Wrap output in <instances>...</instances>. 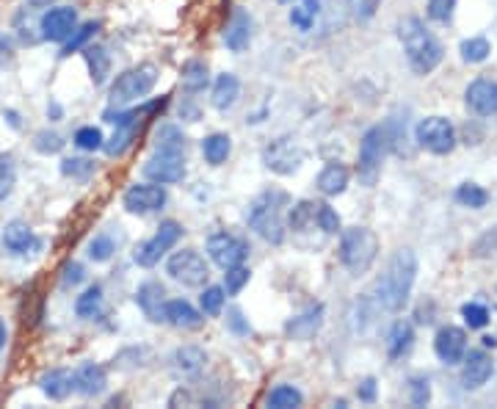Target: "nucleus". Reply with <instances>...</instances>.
<instances>
[{
    "mask_svg": "<svg viewBox=\"0 0 497 409\" xmlns=\"http://www.w3.org/2000/svg\"><path fill=\"white\" fill-rule=\"evenodd\" d=\"M415 279H417V255L412 249H398L392 251L387 268L376 279L373 296L387 312H401L412 296Z\"/></svg>",
    "mask_w": 497,
    "mask_h": 409,
    "instance_id": "obj_1",
    "label": "nucleus"
},
{
    "mask_svg": "<svg viewBox=\"0 0 497 409\" xmlns=\"http://www.w3.org/2000/svg\"><path fill=\"white\" fill-rule=\"evenodd\" d=\"M398 37H401L409 67L417 75H428L442 64L445 50H442L440 39L425 28V22L420 17H407V20L398 22Z\"/></svg>",
    "mask_w": 497,
    "mask_h": 409,
    "instance_id": "obj_2",
    "label": "nucleus"
},
{
    "mask_svg": "<svg viewBox=\"0 0 497 409\" xmlns=\"http://www.w3.org/2000/svg\"><path fill=\"white\" fill-rule=\"evenodd\" d=\"M290 205V197L279 188H269L252 200L246 210L249 227L269 243H282L285 241V208Z\"/></svg>",
    "mask_w": 497,
    "mask_h": 409,
    "instance_id": "obj_3",
    "label": "nucleus"
},
{
    "mask_svg": "<svg viewBox=\"0 0 497 409\" xmlns=\"http://www.w3.org/2000/svg\"><path fill=\"white\" fill-rule=\"evenodd\" d=\"M379 258V238L371 227H348L340 235V263L348 274L362 277Z\"/></svg>",
    "mask_w": 497,
    "mask_h": 409,
    "instance_id": "obj_4",
    "label": "nucleus"
},
{
    "mask_svg": "<svg viewBox=\"0 0 497 409\" xmlns=\"http://www.w3.org/2000/svg\"><path fill=\"white\" fill-rule=\"evenodd\" d=\"M390 147V136L384 124H376L359 141V158H356V177L364 188H373L381 175V161Z\"/></svg>",
    "mask_w": 497,
    "mask_h": 409,
    "instance_id": "obj_5",
    "label": "nucleus"
},
{
    "mask_svg": "<svg viewBox=\"0 0 497 409\" xmlns=\"http://www.w3.org/2000/svg\"><path fill=\"white\" fill-rule=\"evenodd\" d=\"M158 83V70L155 64H141V67H133L127 72H122L114 86H111V103L114 106H130L155 89Z\"/></svg>",
    "mask_w": 497,
    "mask_h": 409,
    "instance_id": "obj_6",
    "label": "nucleus"
},
{
    "mask_svg": "<svg viewBox=\"0 0 497 409\" xmlns=\"http://www.w3.org/2000/svg\"><path fill=\"white\" fill-rule=\"evenodd\" d=\"M415 141L431 155H450L456 149V128L448 116H425L417 122Z\"/></svg>",
    "mask_w": 497,
    "mask_h": 409,
    "instance_id": "obj_7",
    "label": "nucleus"
},
{
    "mask_svg": "<svg viewBox=\"0 0 497 409\" xmlns=\"http://www.w3.org/2000/svg\"><path fill=\"white\" fill-rule=\"evenodd\" d=\"M166 274L185 288H205L210 279V268H208L205 258L193 249L175 251V255L166 260Z\"/></svg>",
    "mask_w": 497,
    "mask_h": 409,
    "instance_id": "obj_8",
    "label": "nucleus"
},
{
    "mask_svg": "<svg viewBox=\"0 0 497 409\" xmlns=\"http://www.w3.org/2000/svg\"><path fill=\"white\" fill-rule=\"evenodd\" d=\"M262 164L274 175H293L304 164V147L293 136H279L262 147Z\"/></svg>",
    "mask_w": 497,
    "mask_h": 409,
    "instance_id": "obj_9",
    "label": "nucleus"
},
{
    "mask_svg": "<svg viewBox=\"0 0 497 409\" xmlns=\"http://www.w3.org/2000/svg\"><path fill=\"white\" fill-rule=\"evenodd\" d=\"M180 235H183V225L180 222H175V218H169V222H160L155 235L147 238L144 243H139L136 255H133V258H136V263L141 268H152L155 263H160V258L166 255V251H169L180 241Z\"/></svg>",
    "mask_w": 497,
    "mask_h": 409,
    "instance_id": "obj_10",
    "label": "nucleus"
},
{
    "mask_svg": "<svg viewBox=\"0 0 497 409\" xmlns=\"http://www.w3.org/2000/svg\"><path fill=\"white\" fill-rule=\"evenodd\" d=\"M122 205L127 213L147 216V213H155L166 205V192L160 183H136L124 192Z\"/></svg>",
    "mask_w": 497,
    "mask_h": 409,
    "instance_id": "obj_11",
    "label": "nucleus"
},
{
    "mask_svg": "<svg viewBox=\"0 0 497 409\" xmlns=\"http://www.w3.org/2000/svg\"><path fill=\"white\" fill-rule=\"evenodd\" d=\"M208 255L216 266L229 268V266H238V263L246 260L249 243L241 241L238 235H232V233H213L208 238Z\"/></svg>",
    "mask_w": 497,
    "mask_h": 409,
    "instance_id": "obj_12",
    "label": "nucleus"
},
{
    "mask_svg": "<svg viewBox=\"0 0 497 409\" xmlns=\"http://www.w3.org/2000/svg\"><path fill=\"white\" fill-rule=\"evenodd\" d=\"M144 177L160 185H172L185 177V158L183 152H155L144 164Z\"/></svg>",
    "mask_w": 497,
    "mask_h": 409,
    "instance_id": "obj_13",
    "label": "nucleus"
},
{
    "mask_svg": "<svg viewBox=\"0 0 497 409\" xmlns=\"http://www.w3.org/2000/svg\"><path fill=\"white\" fill-rule=\"evenodd\" d=\"M78 28V12L73 6H53L42 14L39 20V30L42 39L47 42H66L73 37V30Z\"/></svg>",
    "mask_w": 497,
    "mask_h": 409,
    "instance_id": "obj_14",
    "label": "nucleus"
},
{
    "mask_svg": "<svg viewBox=\"0 0 497 409\" xmlns=\"http://www.w3.org/2000/svg\"><path fill=\"white\" fill-rule=\"evenodd\" d=\"M492 373H494V360L484 349L464 354V360H461V385H464V390L484 388L492 379Z\"/></svg>",
    "mask_w": 497,
    "mask_h": 409,
    "instance_id": "obj_15",
    "label": "nucleus"
},
{
    "mask_svg": "<svg viewBox=\"0 0 497 409\" xmlns=\"http://www.w3.org/2000/svg\"><path fill=\"white\" fill-rule=\"evenodd\" d=\"M434 352L440 357V362L445 365H458L467 354V332L461 327H442L434 337Z\"/></svg>",
    "mask_w": 497,
    "mask_h": 409,
    "instance_id": "obj_16",
    "label": "nucleus"
},
{
    "mask_svg": "<svg viewBox=\"0 0 497 409\" xmlns=\"http://www.w3.org/2000/svg\"><path fill=\"white\" fill-rule=\"evenodd\" d=\"M0 243H4V249L14 258H28L42 246L37 233H33L25 222H9L4 227V235H0Z\"/></svg>",
    "mask_w": 497,
    "mask_h": 409,
    "instance_id": "obj_17",
    "label": "nucleus"
},
{
    "mask_svg": "<svg viewBox=\"0 0 497 409\" xmlns=\"http://www.w3.org/2000/svg\"><path fill=\"white\" fill-rule=\"evenodd\" d=\"M464 100H467V108L478 116H494L497 114V81L489 78H478L467 86L464 91Z\"/></svg>",
    "mask_w": 497,
    "mask_h": 409,
    "instance_id": "obj_18",
    "label": "nucleus"
},
{
    "mask_svg": "<svg viewBox=\"0 0 497 409\" xmlns=\"http://www.w3.org/2000/svg\"><path fill=\"white\" fill-rule=\"evenodd\" d=\"M163 321L177 327V329L193 332V329H202L205 312L196 310L193 304H188L185 299H166V304H163Z\"/></svg>",
    "mask_w": 497,
    "mask_h": 409,
    "instance_id": "obj_19",
    "label": "nucleus"
},
{
    "mask_svg": "<svg viewBox=\"0 0 497 409\" xmlns=\"http://www.w3.org/2000/svg\"><path fill=\"white\" fill-rule=\"evenodd\" d=\"M249 42H252V17L244 9H238L224 25V45L232 53H244L249 47Z\"/></svg>",
    "mask_w": 497,
    "mask_h": 409,
    "instance_id": "obj_20",
    "label": "nucleus"
},
{
    "mask_svg": "<svg viewBox=\"0 0 497 409\" xmlns=\"http://www.w3.org/2000/svg\"><path fill=\"white\" fill-rule=\"evenodd\" d=\"M321 327H323V304H315V307H307L302 316L290 319L287 327H285V332L293 340H310V337L318 335Z\"/></svg>",
    "mask_w": 497,
    "mask_h": 409,
    "instance_id": "obj_21",
    "label": "nucleus"
},
{
    "mask_svg": "<svg viewBox=\"0 0 497 409\" xmlns=\"http://www.w3.org/2000/svg\"><path fill=\"white\" fill-rule=\"evenodd\" d=\"M106 385H108V376H106V371L99 368L97 362H83L78 371H75V390L81 393V396H99L106 390Z\"/></svg>",
    "mask_w": 497,
    "mask_h": 409,
    "instance_id": "obj_22",
    "label": "nucleus"
},
{
    "mask_svg": "<svg viewBox=\"0 0 497 409\" xmlns=\"http://www.w3.org/2000/svg\"><path fill=\"white\" fill-rule=\"evenodd\" d=\"M238 98H241V81L232 72L219 75L216 83H213V98H210L213 108L216 111H229L232 106L238 103Z\"/></svg>",
    "mask_w": 497,
    "mask_h": 409,
    "instance_id": "obj_23",
    "label": "nucleus"
},
{
    "mask_svg": "<svg viewBox=\"0 0 497 409\" xmlns=\"http://www.w3.org/2000/svg\"><path fill=\"white\" fill-rule=\"evenodd\" d=\"M39 388L47 398L53 401H64L75 390V373L64 371V368H56V371H47L42 379H39Z\"/></svg>",
    "mask_w": 497,
    "mask_h": 409,
    "instance_id": "obj_24",
    "label": "nucleus"
},
{
    "mask_svg": "<svg viewBox=\"0 0 497 409\" xmlns=\"http://www.w3.org/2000/svg\"><path fill=\"white\" fill-rule=\"evenodd\" d=\"M348 180H351V175H348V169L343 164H338V161L326 164L321 169V175H318V192L323 197H338V194H343L348 188Z\"/></svg>",
    "mask_w": 497,
    "mask_h": 409,
    "instance_id": "obj_25",
    "label": "nucleus"
},
{
    "mask_svg": "<svg viewBox=\"0 0 497 409\" xmlns=\"http://www.w3.org/2000/svg\"><path fill=\"white\" fill-rule=\"evenodd\" d=\"M415 345V329L409 321H395L390 335H387V357L390 360H401L412 352Z\"/></svg>",
    "mask_w": 497,
    "mask_h": 409,
    "instance_id": "obj_26",
    "label": "nucleus"
},
{
    "mask_svg": "<svg viewBox=\"0 0 497 409\" xmlns=\"http://www.w3.org/2000/svg\"><path fill=\"white\" fill-rule=\"evenodd\" d=\"M136 302L141 304V310L147 312V319L152 321H163V304H166V288L160 282H144L136 294Z\"/></svg>",
    "mask_w": 497,
    "mask_h": 409,
    "instance_id": "obj_27",
    "label": "nucleus"
},
{
    "mask_svg": "<svg viewBox=\"0 0 497 409\" xmlns=\"http://www.w3.org/2000/svg\"><path fill=\"white\" fill-rule=\"evenodd\" d=\"M208 365V354L199 349V345H180L175 352V368L183 376H199Z\"/></svg>",
    "mask_w": 497,
    "mask_h": 409,
    "instance_id": "obj_28",
    "label": "nucleus"
},
{
    "mask_svg": "<svg viewBox=\"0 0 497 409\" xmlns=\"http://www.w3.org/2000/svg\"><path fill=\"white\" fill-rule=\"evenodd\" d=\"M141 124H144V119L127 122V124H116V133H114V139L106 144V152L111 155V158H119V155H124V152L133 147V141L139 139Z\"/></svg>",
    "mask_w": 497,
    "mask_h": 409,
    "instance_id": "obj_29",
    "label": "nucleus"
},
{
    "mask_svg": "<svg viewBox=\"0 0 497 409\" xmlns=\"http://www.w3.org/2000/svg\"><path fill=\"white\" fill-rule=\"evenodd\" d=\"M83 58H86V67H89L91 81H94L97 86L106 83L108 75H111V55H108V50L99 47V45H94V47H86V50H83Z\"/></svg>",
    "mask_w": 497,
    "mask_h": 409,
    "instance_id": "obj_30",
    "label": "nucleus"
},
{
    "mask_svg": "<svg viewBox=\"0 0 497 409\" xmlns=\"http://www.w3.org/2000/svg\"><path fill=\"white\" fill-rule=\"evenodd\" d=\"M210 83V75H208V64L205 61H185L183 64V89L188 94H199L205 91V86Z\"/></svg>",
    "mask_w": 497,
    "mask_h": 409,
    "instance_id": "obj_31",
    "label": "nucleus"
},
{
    "mask_svg": "<svg viewBox=\"0 0 497 409\" xmlns=\"http://www.w3.org/2000/svg\"><path fill=\"white\" fill-rule=\"evenodd\" d=\"M232 152V139L227 133H210L205 141H202V155L210 166H221Z\"/></svg>",
    "mask_w": 497,
    "mask_h": 409,
    "instance_id": "obj_32",
    "label": "nucleus"
},
{
    "mask_svg": "<svg viewBox=\"0 0 497 409\" xmlns=\"http://www.w3.org/2000/svg\"><path fill=\"white\" fill-rule=\"evenodd\" d=\"M103 304H106V299H103V288L99 285H91V288H86L81 296H78V302H75V312L83 319V321H91V319H97L99 312H103Z\"/></svg>",
    "mask_w": 497,
    "mask_h": 409,
    "instance_id": "obj_33",
    "label": "nucleus"
},
{
    "mask_svg": "<svg viewBox=\"0 0 497 409\" xmlns=\"http://www.w3.org/2000/svg\"><path fill=\"white\" fill-rule=\"evenodd\" d=\"M318 12H321V0H298V4L290 9V25L296 30H302V34H307V30L315 25Z\"/></svg>",
    "mask_w": 497,
    "mask_h": 409,
    "instance_id": "obj_34",
    "label": "nucleus"
},
{
    "mask_svg": "<svg viewBox=\"0 0 497 409\" xmlns=\"http://www.w3.org/2000/svg\"><path fill=\"white\" fill-rule=\"evenodd\" d=\"M315 213H318V205L310 202V200H302L296 202L287 213V225L296 230V233H307L313 225H315Z\"/></svg>",
    "mask_w": 497,
    "mask_h": 409,
    "instance_id": "obj_35",
    "label": "nucleus"
},
{
    "mask_svg": "<svg viewBox=\"0 0 497 409\" xmlns=\"http://www.w3.org/2000/svg\"><path fill=\"white\" fill-rule=\"evenodd\" d=\"M302 401H304L302 390L293 385H277L269 396H265V404L271 409H296V406H302Z\"/></svg>",
    "mask_w": 497,
    "mask_h": 409,
    "instance_id": "obj_36",
    "label": "nucleus"
},
{
    "mask_svg": "<svg viewBox=\"0 0 497 409\" xmlns=\"http://www.w3.org/2000/svg\"><path fill=\"white\" fill-rule=\"evenodd\" d=\"M155 147L160 152H185V133L177 124H160L155 133Z\"/></svg>",
    "mask_w": 497,
    "mask_h": 409,
    "instance_id": "obj_37",
    "label": "nucleus"
},
{
    "mask_svg": "<svg viewBox=\"0 0 497 409\" xmlns=\"http://www.w3.org/2000/svg\"><path fill=\"white\" fill-rule=\"evenodd\" d=\"M456 202H458V205H464V208L481 210V208H486L489 194L484 192L481 185H476V183H461V185L456 188Z\"/></svg>",
    "mask_w": 497,
    "mask_h": 409,
    "instance_id": "obj_38",
    "label": "nucleus"
},
{
    "mask_svg": "<svg viewBox=\"0 0 497 409\" xmlns=\"http://www.w3.org/2000/svg\"><path fill=\"white\" fill-rule=\"evenodd\" d=\"M99 30V22H83V25H78L75 30H73V37L64 42V47H61V55H73V53H78L81 47H86V42L97 34Z\"/></svg>",
    "mask_w": 497,
    "mask_h": 409,
    "instance_id": "obj_39",
    "label": "nucleus"
},
{
    "mask_svg": "<svg viewBox=\"0 0 497 409\" xmlns=\"http://www.w3.org/2000/svg\"><path fill=\"white\" fill-rule=\"evenodd\" d=\"M249 279H252V271L244 263L229 266V268H224V291L229 296H236V294H241L249 285Z\"/></svg>",
    "mask_w": 497,
    "mask_h": 409,
    "instance_id": "obj_40",
    "label": "nucleus"
},
{
    "mask_svg": "<svg viewBox=\"0 0 497 409\" xmlns=\"http://www.w3.org/2000/svg\"><path fill=\"white\" fill-rule=\"evenodd\" d=\"M458 50H461V58L467 61V64H481V61L489 58L492 45L484 37H473V39H464Z\"/></svg>",
    "mask_w": 497,
    "mask_h": 409,
    "instance_id": "obj_41",
    "label": "nucleus"
},
{
    "mask_svg": "<svg viewBox=\"0 0 497 409\" xmlns=\"http://www.w3.org/2000/svg\"><path fill=\"white\" fill-rule=\"evenodd\" d=\"M14 183H17V166L12 155L0 152V202H6L14 192Z\"/></svg>",
    "mask_w": 497,
    "mask_h": 409,
    "instance_id": "obj_42",
    "label": "nucleus"
},
{
    "mask_svg": "<svg viewBox=\"0 0 497 409\" xmlns=\"http://www.w3.org/2000/svg\"><path fill=\"white\" fill-rule=\"evenodd\" d=\"M97 172V164L89 158H64L61 161V175L64 177H73V180H89Z\"/></svg>",
    "mask_w": 497,
    "mask_h": 409,
    "instance_id": "obj_43",
    "label": "nucleus"
},
{
    "mask_svg": "<svg viewBox=\"0 0 497 409\" xmlns=\"http://www.w3.org/2000/svg\"><path fill=\"white\" fill-rule=\"evenodd\" d=\"M114 251H116V243L111 235H94L91 243H89V260L94 263H108L114 258Z\"/></svg>",
    "mask_w": 497,
    "mask_h": 409,
    "instance_id": "obj_44",
    "label": "nucleus"
},
{
    "mask_svg": "<svg viewBox=\"0 0 497 409\" xmlns=\"http://www.w3.org/2000/svg\"><path fill=\"white\" fill-rule=\"evenodd\" d=\"M461 319L470 329H484L489 324V310L481 302H467V304H461Z\"/></svg>",
    "mask_w": 497,
    "mask_h": 409,
    "instance_id": "obj_45",
    "label": "nucleus"
},
{
    "mask_svg": "<svg viewBox=\"0 0 497 409\" xmlns=\"http://www.w3.org/2000/svg\"><path fill=\"white\" fill-rule=\"evenodd\" d=\"M224 299H227V291L219 288V285H208L199 296V307H202L205 316H219L221 307H224Z\"/></svg>",
    "mask_w": 497,
    "mask_h": 409,
    "instance_id": "obj_46",
    "label": "nucleus"
},
{
    "mask_svg": "<svg viewBox=\"0 0 497 409\" xmlns=\"http://www.w3.org/2000/svg\"><path fill=\"white\" fill-rule=\"evenodd\" d=\"M75 144L86 152H94L99 147H106V139H103V131L94 128V124H86V128H81L75 133Z\"/></svg>",
    "mask_w": 497,
    "mask_h": 409,
    "instance_id": "obj_47",
    "label": "nucleus"
},
{
    "mask_svg": "<svg viewBox=\"0 0 497 409\" xmlns=\"http://www.w3.org/2000/svg\"><path fill=\"white\" fill-rule=\"evenodd\" d=\"M428 401H431L428 376H412L409 379V404L412 406H428Z\"/></svg>",
    "mask_w": 497,
    "mask_h": 409,
    "instance_id": "obj_48",
    "label": "nucleus"
},
{
    "mask_svg": "<svg viewBox=\"0 0 497 409\" xmlns=\"http://www.w3.org/2000/svg\"><path fill=\"white\" fill-rule=\"evenodd\" d=\"M315 225L326 233V235H335L340 233V216L331 205H318V213H315Z\"/></svg>",
    "mask_w": 497,
    "mask_h": 409,
    "instance_id": "obj_49",
    "label": "nucleus"
},
{
    "mask_svg": "<svg viewBox=\"0 0 497 409\" xmlns=\"http://www.w3.org/2000/svg\"><path fill=\"white\" fill-rule=\"evenodd\" d=\"M64 144L66 141L56 131H39L37 136H33V147H37V152H42V155H56L64 149Z\"/></svg>",
    "mask_w": 497,
    "mask_h": 409,
    "instance_id": "obj_50",
    "label": "nucleus"
},
{
    "mask_svg": "<svg viewBox=\"0 0 497 409\" xmlns=\"http://www.w3.org/2000/svg\"><path fill=\"white\" fill-rule=\"evenodd\" d=\"M425 12L434 22H450L456 12V0H428Z\"/></svg>",
    "mask_w": 497,
    "mask_h": 409,
    "instance_id": "obj_51",
    "label": "nucleus"
},
{
    "mask_svg": "<svg viewBox=\"0 0 497 409\" xmlns=\"http://www.w3.org/2000/svg\"><path fill=\"white\" fill-rule=\"evenodd\" d=\"M83 279H86V268L81 263H75V260L64 263V268H61V285L64 288H75V285H81Z\"/></svg>",
    "mask_w": 497,
    "mask_h": 409,
    "instance_id": "obj_52",
    "label": "nucleus"
},
{
    "mask_svg": "<svg viewBox=\"0 0 497 409\" xmlns=\"http://www.w3.org/2000/svg\"><path fill=\"white\" fill-rule=\"evenodd\" d=\"M14 61V39L0 34V70H4L6 64H12Z\"/></svg>",
    "mask_w": 497,
    "mask_h": 409,
    "instance_id": "obj_53",
    "label": "nucleus"
},
{
    "mask_svg": "<svg viewBox=\"0 0 497 409\" xmlns=\"http://www.w3.org/2000/svg\"><path fill=\"white\" fill-rule=\"evenodd\" d=\"M356 396H359V401H364V404H373V401H376V379H373V376H368V379H364V382L356 388Z\"/></svg>",
    "mask_w": 497,
    "mask_h": 409,
    "instance_id": "obj_54",
    "label": "nucleus"
},
{
    "mask_svg": "<svg viewBox=\"0 0 497 409\" xmlns=\"http://www.w3.org/2000/svg\"><path fill=\"white\" fill-rule=\"evenodd\" d=\"M180 116H183L185 122H199V108H196L193 103H183V106H180Z\"/></svg>",
    "mask_w": 497,
    "mask_h": 409,
    "instance_id": "obj_55",
    "label": "nucleus"
},
{
    "mask_svg": "<svg viewBox=\"0 0 497 409\" xmlns=\"http://www.w3.org/2000/svg\"><path fill=\"white\" fill-rule=\"evenodd\" d=\"M241 319H244L241 312H238V310H232V312H229V327H232V329H238V332H249V327H246Z\"/></svg>",
    "mask_w": 497,
    "mask_h": 409,
    "instance_id": "obj_56",
    "label": "nucleus"
},
{
    "mask_svg": "<svg viewBox=\"0 0 497 409\" xmlns=\"http://www.w3.org/2000/svg\"><path fill=\"white\" fill-rule=\"evenodd\" d=\"M6 349V324H4V319H0V352Z\"/></svg>",
    "mask_w": 497,
    "mask_h": 409,
    "instance_id": "obj_57",
    "label": "nucleus"
},
{
    "mask_svg": "<svg viewBox=\"0 0 497 409\" xmlns=\"http://www.w3.org/2000/svg\"><path fill=\"white\" fill-rule=\"evenodd\" d=\"M4 116H9V122H12V128H20V116H17L14 111H4Z\"/></svg>",
    "mask_w": 497,
    "mask_h": 409,
    "instance_id": "obj_58",
    "label": "nucleus"
},
{
    "mask_svg": "<svg viewBox=\"0 0 497 409\" xmlns=\"http://www.w3.org/2000/svg\"><path fill=\"white\" fill-rule=\"evenodd\" d=\"M47 114L58 119V116H61V106H56V103H50V106H47Z\"/></svg>",
    "mask_w": 497,
    "mask_h": 409,
    "instance_id": "obj_59",
    "label": "nucleus"
},
{
    "mask_svg": "<svg viewBox=\"0 0 497 409\" xmlns=\"http://www.w3.org/2000/svg\"><path fill=\"white\" fill-rule=\"evenodd\" d=\"M30 4H33V6H50L53 0H30Z\"/></svg>",
    "mask_w": 497,
    "mask_h": 409,
    "instance_id": "obj_60",
    "label": "nucleus"
},
{
    "mask_svg": "<svg viewBox=\"0 0 497 409\" xmlns=\"http://www.w3.org/2000/svg\"><path fill=\"white\" fill-rule=\"evenodd\" d=\"M484 345H486V349H489V345H492V349H494V345H497V340H494V337H484Z\"/></svg>",
    "mask_w": 497,
    "mask_h": 409,
    "instance_id": "obj_61",
    "label": "nucleus"
},
{
    "mask_svg": "<svg viewBox=\"0 0 497 409\" xmlns=\"http://www.w3.org/2000/svg\"><path fill=\"white\" fill-rule=\"evenodd\" d=\"M279 4H293V0H279Z\"/></svg>",
    "mask_w": 497,
    "mask_h": 409,
    "instance_id": "obj_62",
    "label": "nucleus"
}]
</instances>
